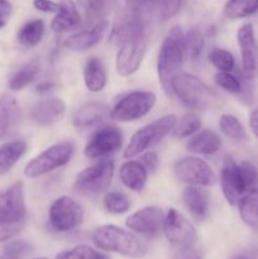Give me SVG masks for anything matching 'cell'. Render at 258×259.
Instances as JSON below:
<instances>
[{
    "label": "cell",
    "instance_id": "ffe728a7",
    "mask_svg": "<svg viewBox=\"0 0 258 259\" xmlns=\"http://www.w3.org/2000/svg\"><path fill=\"white\" fill-rule=\"evenodd\" d=\"M60 12L53 18L51 27L55 32L63 33L81 24V15L73 0H60Z\"/></svg>",
    "mask_w": 258,
    "mask_h": 259
},
{
    "label": "cell",
    "instance_id": "603a6c76",
    "mask_svg": "<svg viewBox=\"0 0 258 259\" xmlns=\"http://www.w3.org/2000/svg\"><path fill=\"white\" fill-rule=\"evenodd\" d=\"M83 82L91 93H99L106 85V71L99 58L91 57L86 61L83 68Z\"/></svg>",
    "mask_w": 258,
    "mask_h": 259
},
{
    "label": "cell",
    "instance_id": "4316f807",
    "mask_svg": "<svg viewBox=\"0 0 258 259\" xmlns=\"http://www.w3.org/2000/svg\"><path fill=\"white\" fill-rule=\"evenodd\" d=\"M89 25H95L105 20V15L110 12L114 0H80Z\"/></svg>",
    "mask_w": 258,
    "mask_h": 259
},
{
    "label": "cell",
    "instance_id": "836d02e7",
    "mask_svg": "<svg viewBox=\"0 0 258 259\" xmlns=\"http://www.w3.org/2000/svg\"><path fill=\"white\" fill-rule=\"evenodd\" d=\"M104 206L109 212L115 215L125 214L131 209V201L128 196L120 191H110L104 199Z\"/></svg>",
    "mask_w": 258,
    "mask_h": 259
},
{
    "label": "cell",
    "instance_id": "30bf717a",
    "mask_svg": "<svg viewBox=\"0 0 258 259\" xmlns=\"http://www.w3.org/2000/svg\"><path fill=\"white\" fill-rule=\"evenodd\" d=\"M174 169L177 179L187 185L210 186L215 182L212 168L199 157H184L175 163Z\"/></svg>",
    "mask_w": 258,
    "mask_h": 259
},
{
    "label": "cell",
    "instance_id": "4fadbf2b",
    "mask_svg": "<svg viewBox=\"0 0 258 259\" xmlns=\"http://www.w3.org/2000/svg\"><path fill=\"white\" fill-rule=\"evenodd\" d=\"M164 214L157 206H146L126 219L125 224L131 230L144 238H156L163 228Z\"/></svg>",
    "mask_w": 258,
    "mask_h": 259
},
{
    "label": "cell",
    "instance_id": "c3c4849f",
    "mask_svg": "<svg viewBox=\"0 0 258 259\" xmlns=\"http://www.w3.org/2000/svg\"><path fill=\"white\" fill-rule=\"evenodd\" d=\"M52 88H53V83L52 82H48V81H45V82L38 83L37 93H40V94L48 93V91H50Z\"/></svg>",
    "mask_w": 258,
    "mask_h": 259
},
{
    "label": "cell",
    "instance_id": "f5cc1de1",
    "mask_svg": "<svg viewBox=\"0 0 258 259\" xmlns=\"http://www.w3.org/2000/svg\"><path fill=\"white\" fill-rule=\"evenodd\" d=\"M126 2H131L132 3V2H134V0H126Z\"/></svg>",
    "mask_w": 258,
    "mask_h": 259
},
{
    "label": "cell",
    "instance_id": "8fae6325",
    "mask_svg": "<svg viewBox=\"0 0 258 259\" xmlns=\"http://www.w3.org/2000/svg\"><path fill=\"white\" fill-rule=\"evenodd\" d=\"M123 143L121 132L116 126L98 129L86 143L83 153L88 158H103L118 151Z\"/></svg>",
    "mask_w": 258,
    "mask_h": 259
},
{
    "label": "cell",
    "instance_id": "7a4b0ae2",
    "mask_svg": "<svg viewBox=\"0 0 258 259\" xmlns=\"http://www.w3.org/2000/svg\"><path fill=\"white\" fill-rule=\"evenodd\" d=\"M182 32L180 27H174L161 46L157 61V72L162 89L167 95H174L172 82L175 77L182 72L184 65V47H182Z\"/></svg>",
    "mask_w": 258,
    "mask_h": 259
},
{
    "label": "cell",
    "instance_id": "ab89813d",
    "mask_svg": "<svg viewBox=\"0 0 258 259\" xmlns=\"http://www.w3.org/2000/svg\"><path fill=\"white\" fill-rule=\"evenodd\" d=\"M25 220H0V242H7L18 234L24 227Z\"/></svg>",
    "mask_w": 258,
    "mask_h": 259
},
{
    "label": "cell",
    "instance_id": "7bdbcfd3",
    "mask_svg": "<svg viewBox=\"0 0 258 259\" xmlns=\"http://www.w3.org/2000/svg\"><path fill=\"white\" fill-rule=\"evenodd\" d=\"M141 163L146 167L147 171L154 172L158 168L159 158L158 156H157V153H154V152H147V153L142 157Z\"/></svg>",
    "mask_w": 258,
    "mask_h": 259
},
{
    "label": "cell",
    "instance_id": "f546056e",
    "mask_svg": "<svg viewBox=\"0 0 258 259\" xmlns=\"http://www.w3.org/2000/svg\"><path fill=\"white\" fill-rule=\"evenodd\" d=\"M219 128L225 137L234 142H243L248 138L244 126L237 116L223 114L219 119Z\"/></svg>",
    "mask_w": 258,
    "mask_h": 259
},
{
    "label": "cell",
    "instance_id": "74e56055",
    "mask_svg": "<svg viewBox=\"0 0 258 259\" xmlns=\"http://www.w3.org/2000/svg\"><path fill=\"white\" fill-rule=\"evenodd\" d=\"M32 253V245L24 240H15L5 245L0 259H24Z\"/></svg>",
    "mask_w": 258,
    "mask_h": 259
},
{
    "label": "cell",
    "instance_id": "7c38bea8",
    "mask_svg": "<svg viewBox=\"0 0 258 259\" xmlns=\"http://www.w3.org/2000/svg\"><path fill=\"white\" fill-rule=\"evenodd\" d=\"M238 45L242 56V72L248 80L258 77V40L252 24H244L238 29Z\"/></svg>",
    "mask_w": 258,
    "mask_h": 259
},
{
    "label": "cell",
    "instance_id": "5bb4252c",
    "mask_svg": "<svg viewBox=\"0 0 258 259\" xmlns=\"http://www.w3.org/2000/svg\"><path fill=\"white\" fill-rule=\"evenodd\" d=\"M220 184L228 204L237 205L240 197L245 194L239 164H237L232 157H225L223 161L222 169H220Z\"/></svg>",
    "mask_w": 258,
    "mask_h": 259
},
{
    "label": "cell",
    "instance_id": "d6986e66",
    "mask_svg": "<svg viewBox=\"0 0 258 259\" xmlns=\"http://www.w3.org/2000/svg\"><path fill=\"white\" fill-rule=\"evenodd\" d=\"M65 103L61 99H45L32 108V118L40 125H52L65 115Z\"/></svg>",
    "mask_w": 258,
    "mask_h": 259
},
{
    "label": "cell",
    "instance_id": "8992f818",
    "mask_svg": "<svg viewBox=\"0 0 258 259\" xmlns=\"http://www.w3.org/2000/svg\"><path fill=\"white\" fill-rule=\"evenodd\" d=\"M114 162L105 159L88 167L76 177L73 192L81 196H96L105 191L111 184L114 176Z\"/></svg>",
    "mask_w": 258,
    "mask_h": 259
},
{
    "label": "cell",
    "instance_id": "7dc6e473",
    "mask_svg": "<svg viewBox=\"0 0 258 259\" xmlns=\"http://www.w3.org/2000/svg\"><path fill=\"white\" fill-rule=\"evenodd\" d=\"M233 259H258V249L243 253V254L237 255V257H234Z\"/></svg>",
    "mask_w": 258,
    "mask_h": 259
},
{
    "label": "cell",
    "instance_id": "d590c367",
    "mask_svg": "<svg viewBox=\"0 0 258 259\" xmlns=\"http://www.w3.org/2000/svg\"><path fill=\"white\" fill-rule=\"evenodd\" d=\"M209 61L215 68L223 72H232L234 70L235 60L232 53L223 48H215L209 53Z\"/></svg>",
    "mask_w": 258,
    "mask_h": 259
},
{
    "label": "cell",
    "instance_id": "2e32d148",
    "mask_svg": "<svg viewBox=\"0 0 258 259\" xmlns=\"http://www.w3.org/2000/svg\"><path fill=\"white\" fill-rule=\"evenodd\" d=\"M108 22L103 20L98 24L91 25L88 29L80 30L75 34L70 35L65 40V47L70 51H73V52H82V51L95 47L103 39L104 34L108 29Z\"/></svg>",
    "mask_w": 258,
    "mask_h": 259
},
{
    "label": "cell",
    "instance_id": "9a60e30c",
    "mask_svg": "<svg viewBox=\"0 0 258 259\" xmlns=\"http://www.w3.org/2000/svg\"><path fill=\"white\" fill-rule=\"evenodd\" d=\"M0 220H25L24 191L22 182H17L0 194Z\"/></svg>",
    "mask_w": 258,
    "mask_h": 259
},
{
    "label": "cell",
    "instance_id": "f1b7e54d",
    "mask_svg": "<svg viewBox=\"0 0 258 259\" xmlns=\"http://www.w3.org/2000/svg\"><path fill=\"white\" fill-rule=\"evenodd\" d=\"M258 13V0H229L224 7L225 17L243 19Z\"/></svg>",
    "mask_w": 258,
    "mask_h": 259
},
{
    "label": "cell",
    "instance_id": "52a82bcc",
    "mask_svg": "<svg viewBox=\"0 0 258 259\" xmlns=\"http://www.w3.org/2000/svg\"><path fill=\"white\" fill-rule=\"evenodd\" d=\"M156 99L152 91H131L116 101L110 110V116L123 123L138 120L153 109Z\"/></svg>",
    "mask_w": 258,
    "mask_h": 259
},
{
    "label": "cell",
    "instance_id": "b9f144b4",
    "mask_svg": "<svg viewBox=\"0 0 258 259\" xmlns=\"http://www.w3.org/2000/svg\"><path fill=\"white\" fill-rule=\"evenodd\" d=\"M33 5H34L35 9L43 13H53V14H57L60 12V4L52 2V0H34Z\"/></svg>",
    "mask_w": 258,
    "mask_h": 259
},
{
    "label": "cell",
    "instance_id": "5b68a950",
    "mask_svg": "<svg viewBox=\"0 0 258 259\" xmlns=\"http://www.w3.org/2000/svg\"><path fill=\"white\" fill-rule=\"evenodd\" d=\"M75 152V146L71 141L60 142L38 154L37 157L28 162L24 168V175L29 179L42 177L70 162Z\"/></svg>",
    "mask_w": 258,
    "mask_h": 259
},
{
    "label": "cell",
    "instance_id": "f907efd6",
    "mask_svg": "<svg viewBox=\"0 0 258 259\" xmlns=\"http://www.w3.org/2000/svg\"><path fill=\"white\" fill-rule=\"evenodd\" d=\"M4 25H5V22L3 19H0V29H2V28L4 27Z\"/></svg>",
    "mask_w": 258,
    "mask_h": 259
},
{
    "label": "cell",
    "instance_id": "7402d4cb",
    "mask_svg": "<svg viewBox=\"0 0 258 259\" xmlns=\"http://www.w3.org/2000/svg\"><path fill=\"white\" fill-rule=\"evenodd\" d=\"M147 169L141 162L126 161L121 164L119 177L125 187L132 191H142L147 184Z\"/></svg>",
    "mask_w": 258,
    "mask_h": 259
},
{
    "label": "cell",
    "instance_id": "8d00e7d4",
    "mask_svg": "<svg viewBox=\"0 0 258 259\" xmlns=\"http://www.w3.org/2000/svg\"><path fill=\"white\" fill-rule=\"evenodd\" d=\"M184 0H153L154 13L161 20L171 19L179 13Z\"/></svg>",
    "mask_w": 258,
    "mask_h": 259
},
{
    "label": "cell",
    "instance_id": "83f0119b",
    "mask_svg": "<svg viewBox=\"0 0 258 259\" xmlns=\"http://www.w3.org/2000/svg\"><path fill=\"white\" fill-rule=\"evenodd\" d=\"M45 30L46 25L42 19L29 20L19 29L17 34V39L24 47H35L43 39Z\"/></svg>",
    "mask_w": 258,
    "mask_h": 259
},
{
    "label": "cell",
    "instance_id": "484cf974",
    "mask_svg": "<svg viewBox=\"0 0 258 259\" xmlns=\"http://www.w3.org/2000/svg\"><path fill=\"white\" fill-rule=\"evenodd\" d=\"M243 223L252 229H258V191L245 192L238 201Z\"/></svg>",
    "mask_w": 258,
    "mask_h": 259
},
{
    "label": "cell",
    "instance_id": "9c48e42d",
    "mask_svg": "<svg viewBox=\"0 0 258 259\" xmlns=\"http://www.w3.org/2000/svg\"><path fill=\"white\" fill-rule=\"evenodd\" d=\"M162 230L166 239L176 247H192L197 240V233L194 225L176 209H169L164 215Z\"/></svg>",
    "mask_w": 258,
    "mask_h": 259
},
{
    "label": "cell",
    "instance_id": "3957f363",
    "mask_svg": "<svg viewBox=\"0 0 258 259\" xmlns=\"http://www.w3.org/2000/svg\"><path fill=\"white\" fill-rule=\"evenodd\" d=\"M172 93L187 108L204 110L214 108L219 101V96L196 76L187 72H180L172 82Z\"/></svg>",
    "mask_w": 258,
    "mask_h": 259
},
{
    "label": "cell",
    "instance_id": "e0dca14e",
    "mask_svg": "<svg viewBox=\"0 0 258 259\" xmlns=\"http://www.w3.org/2000/svg\"><path fill=\"white\" fill-rule=\"evenodd\" d=\"M110 116V110L103 103H88L80 106L72 116V124L77 129H88L104 123Z\"/></svg>",
    "mask_w": 258,
    "mask_h": 259
},
{
    "label": "cell",
    "instance_id": "4dcf8cb0",
    "mask_svg": "<svg viewBox=\"0 0 258 259\" xmlns=\"http://www.w3.org/2000/svg\"><path fill=\"white\" fill-rule=\"evenodd\" d=\"M204 43V35L197 28H191L182 35V47H184L185 56L192 61H196L201 56Z\"/></svg>",
    "mask_w": 258,
    "mask_h": 259
},
{
    "label": "cell",
    "instance_id": "ee69618b",
    "mask_svg": "<svg viewBox=\"0 0 258 259\" xmlns=\"http://www.w3.org/2000/svg\"><path fill=\"white\" fill-rule=\"evenodd\" d=\"M175 259H202L201 253L192 247L182 248Z\"/></svg>",
    "mask_w": 258,
    "mask_h": 259
},
{
    "label": "cell",
    "instance_id": "f35d334b",
    "mask_svg": "<svg viewBox=\"0 0 258 259\" xmlns=\"http://www.w3.org/2000/svg\"><path fill=\"white\" fill-rule=\"evenodd\" d=\"M240 174H242L243 182H244L245 192L258 191V169L250 162H242L239 164Z\"/></svg>",
    "mask_w": 258,
    "mask_h": 259
},
{
    "label": "cell",
    "instance_id": "ba28073f",
    "mask_svg": "<svg viewBox=\"0 0 258 259\" xmlns=\"http://www.w3.org/2000/svg\"><path fill=\"white\" fill-rule=\"evenodd\" d=\"M83 209L75 199L61 196L50 207V224L56 232L67 233L80 227L83 222Z\"/></svg>",
    "mask_w": 258,
    "mask_h": 259
},
{
    "label": "cell",
    "instance_id": "cb8c5ba5",
    "mask_svg": "<svg viewBox=\"0 0 258 259\" xmlns=\"http://www.w3.org/2000/svg\"><path fill=\"white\" fill-rule=\"evenodd\" d=\"M220 147H222V139L215 132L209 131V129L200 132L187 143V149L190 152L196 154H204V156L217 153Z\"/></svg>",
    "mask_w": 258,
    "mask_h": 259
},
{
    "label": "cell",
    "instance_id": "44dd1931",
    "mask_svg": "<svg viewBox=\"0 0 258 259\" xmlns=\"http://www.w3.org/2000/svg\"><path fill=\"white\" fill-rule=\"evenodd\" d=\"M185 205L190 210L192 215L197 219H204L209 210L210 194L207 190L202 189L201 186H195V185H189L184 190L182 194Z\"/></svg>",
    "mask_w": 258,
    "mask_h": 259
},
{
    "label": "cell",
    "instance_id": "1f68e13d",
    "mask_svg": "<svg viewBox=\"0 0 258 259\" xmlns=\"http://www.w3.org/2000/svg\"><path fill=\"white\" fill-rule=\"evenodd\" d=\"M215 82L218 83V86L224 89L228 93L242 96L244 100L249 101L250 98H252V95L248 94V90L243 86L239 78L233 75L232 72H223V71H219L215 75Z\"/></svg>",
    "mask_w": 258,
    "mask_h": 259
},
{
    "label": "cell",
    "instance_id": "60d3db41",
    "mask_svg": "<svg viewBox=\"0 0 258 259\" xmlns=\"http://www.w3.org/2000/svg\"><path fill=\"white\" fill-rule=\"evenodd\" d=\"M94 253L95 252L88 245H77L72 249L58 253L56 259H91Z\"/></svg>",
    "mask_w": 258,
    "mask_h": 259
},
{
    "label": "cell",
    "instance_id": "6da1fadb",
    "mask_svg": "<svg viewBox=\"0 0 258 259\" xmlns=\"http://www.w3.org/2000/svg\"><path fill=\"white\" fill-rule=\"evenodd\" d=\"M93 242L100 249L114 252L131 259H141L147 254V245L138 237L115 225H103L93 234Z\"/></svg>",
    "mask_w": 258,
    "mask_h": 259
},
{
    "label": "cell",
    "instance_id": "ac0fdd59",
    "mask_svg": "<svg viewBox=\"0 0 258 259\" xmlns=\"http://www.w3.org/2000/svg\"><path fill=\"white\" fill-rule=\"evenodd\" d=\"M20 120V108L17 99L9 94L0 98V142L12 136Z\"/></svg>",
    "mask_w": 258,
    "mask_h": 259
},
{
    "label": "cell",
    "instance_id": "816d5d0a",
    "mask_svg": "<svg viewBox=\"0 0 258 259\" xmlns=\"http://www.w3.org/2000/svg\"><path fill=\"white\" fill-rule=\"evenodd\" d=\"M34 259H47V258H34Z\"/></svg>",
    "mask_w": 258,
    "mask_h": 259
},
{
    "label": "cell",
    "instance_id": "d6a6232c",
    "mask_svg": "<svg viewBox=\"0 0 258 259\" xmlns=\"http://www.w3.org/2000/svg\"><path fill=\"white\" fill-rule=\"evenodd\" d=\"M38 71H39V67H38V65L35 62L25 63V65L22 66V67L12 76V78H10V90L19 91L23 90L24 88H27V86L34 80Z\"/></svg>",
    "mask_w": 258,
    "mask_h": 259
},
{
    "label": "cell",
    "instance_id": "bcb514c9",
    "mask_svg": "<svg viewBox=\"0 0 258 259\" xmlns=\"http://www.w3.org/2000/svg\"><path fill=\"white\" fill-rule=\"evenodd\" d=\"M249 125H250V129H252L253 134L258 138V109L253 110L252 114H250Z\"/></svg>",
    "mask_w": 258,
    "mask_h": 259
},
{
    "label": "cell",
    "instance_id": "d4e9b609",
    "mask_svg": "<svg viewBox=\"0 0 258 259\" xmlns=\"http://www.w3.org/2000/svg\"><path fill=\"white\" fill-rule=\"evenodd\" d=\"M27 151V143L23 141L5 142L0 146V176L9 172Z\"/></svg>",
    "mask_w": 258,
    "mask_h": 259
},
{
    "label": "cell",
    "instance_id": "e575fe53",
    "mask_svg": "<svg viewBox=\"0 0 258 259\" xmlns=\"http://www.w3.org/2000/svg\"><path fill=\"white\" fill-rule=\"evenodd\" d=\"M201 126V121H200L199 116L194 113H187L180 119L179 123H176L174 128V136L179 137V138H185V137H190L197 132Z\"/></svg>",
    "mask_w": 258,
    "mask_h": 259
},
{
    "label": "cell",
    "instance_id": "f6af8a7d",
    "mask_svg": "<svg viewBox=\"0 0 258 259\" xmlns=\"http://www.w3.org/2000/svg\"><path fill=\"white\" fill-rule=\"evenodd\" d=\"M13 7L9 0H0V19L7 18L12 14Z\"/></svg>",
    "mask_w": 258,
    "mask_h": 259
},
{
    "label": "cell",
    "instance_id": "277c9868",
    "mask_svg": "<svg viewBox=\"0 0 258 259\" xmlns=\"http://www.w3.org/2000/svg\"><path fill=\"white\" fill-rule=\"evenodd\" d=\"M177 123V118L174 114H168L152 123L147 124L143 128L137 131L132 136L125 151H124V157L125 158H133L138 156L142 152L147 151L154 144L159 143L166 136H168L174 131L175 125Z\"/></svg>",
    "mask_w": 258,
    "mask_h": 259
},
{
    "label": "cell",
    "instance_id": "681fc988",
    "mask_svg": "<svg viewBox=\"0 0 258 259\" xmlns=\"http://www.w3.org/2000/svg\"><path fill=\"white\" fill-rule=\"evenodd\" d=\"M91 259H110L109 257H106L105 254H100V253H94V255L91 257Z\"/></svg>",
    "mask_w": 258,
    "mask_h": 259
}]
</instances>
